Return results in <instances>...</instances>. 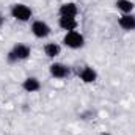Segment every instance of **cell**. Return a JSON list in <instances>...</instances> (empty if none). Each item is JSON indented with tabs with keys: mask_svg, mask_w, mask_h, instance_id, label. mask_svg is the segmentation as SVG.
I'll list each match as a JSON object with an SVG mask.
<instances>
[{
	"mask_svg": "<svg viewBox=\"0 0 135 135\" xmlns=\"http://www.w3.org/2000/svg\"><path fill=\"white\" fill-rule=\"evenodd\" d=\"M32 14H33L32 8H28V6L24 5V3H16V5L11 6V16H13L16 21L27 22V21H30Z\"/></svg>",
	"mask_w": 135,
	"mask_h": 135,
	"instance_id": "obj_1",
	"label": "cell"
},
{
	"mask_svg": "<svg viewBox=\"0 0 135 135\" xmlns=\"http://www.w3.org/2000/svg\"><path fill=\"white\" fill-rule=\"evenodd\" d=\"M32 54V49L27 44H16L13 47V50L8 54V60L9 61H17V60H27Z\"/></svg>",
	"mask_w": 135,
	"mask_h": 135,
	"instance_id": "obj_2",
	"label": "cell"
},
{
	"mask_svg": "<svg viewBox=\"0 0 135 135\" xmlns=\"http://www.w3.org/2000/svg\"><path fill=\"white\" fill-rule=\"evenodd\" d=\"M63 42H65V46L71 47V49H80V47H83V44H85V38H83L82 33L72 30V32H68V33L65 35Z\"/></svg>",
	"mask_w": 135,
	"mask_h": 135,
	"instance_id": "obj_3",
	"label": "cell"
},
{
	"mask_svg": "<svg viewBox=\"0 0 135 135\" xmlns=\"http://www.w3.org/2000/svg\"><path fill=\"white\" fill-rule=\"evenodd\" d=\"M49 71H50V75L55 77V79H66L71 74V69L63 63H52Z\"/></svg>",
	"mask_w": 135,
	"mask_h": 135,
	"instance_id": "obj_4",
	"label": "cell"
},
{
	"mask_svg": "<svg viewBox=\"0 0 135 135\" xmlns=\"http://www.w3.org/2000/svg\"><path fill=\"white\" fill-rule=\"evenodd\" d=\"M32 32L36 38H47L50 35V27L44 22V21H35L32 24Z\"/></svg>",
	"mask_w": 135,
	"mask_h": 135,
	"instance_id": "obj_5",
	"label": "cell"
},
{
	"mask_svg": "<svg viewBox=\"0 0 135 135\" xmlns=\"http://www.w3.org/2000/svg\"><path fill=\"white\" fill-rule=\"evenodd\" d=\"M118 24L123 30L132 32V30H135V16L134 14H123L118 19Z\"/></svg>",
	"mask_w": 135,
	"mask_h": 135,
	"instance_id": "obj_6",
	"label": "cell"
},
{
	"mask_svg": "<svg viewBox=\"0 0 135 135\" xmlns=\"http://www.w3.org/2000/svg\"><path fill=\"white\" fill-rule=\"evenodd\" d=\"M58 14L60 16H69V17H75L79 14V8L75 3L72 2H68V3H63L58 9Z\"/></svg>",
	"mask_w": 135,
	"mask_h": 135,
	"instance_id": "obj_7",
	"label": "cell"
},
{
	"mask_svg": "<svg viewBox=\"0 0 135 135\" xmlns=\"http://www.w3.org/2000/svg\"><path fill=\"white\" fill-rule=\"evenodd\" d=\"M58 25L66 30V32H72L77 28V21L75 17H69V16H60V21H58Z\"/></svg>",
	"mask_w": 135,
	"mask_h": 135,
	"instance_id": "obj_8",
	"label": "cell"
},
{
	"mask_svg": "<svg viewBox=\"0 0 135 135\" xmlns=\"http://www.w3.org/2000/svg\"><path fill=\"white\" fill-rule=\"evenodd\" d=\"M22 88H24L27 93H36V91H39L41 83H39V80H38L36 77H28V79H25V80L22 82Z\"/></svg>",
	"mask_w": 135,
	"mask_h": 135,
	"instance_id": "obj_9",
	"label": "cell"
},
{
	"mask_svg": "<svg viewBox=\"0 0 135 135\" xmlns=\"http://www.w3.org/2000/svg\"><path fill=\"white\" fill-rule=\"evenodd\" d=\"M80 79H82L85 83H93V82H96L98 74H96V71H94L93 68L85 66L82 71H80Z\"/></svg>",
	"mask_w": 135,
	"mask_h": 135,
	"instance_id": "obj_10",
	"label": "cell"
},
{
	"mask_svg": "<svg viewBox=\"0 0 135 135\" xmlns=\"http://www.w3.org/2000/svg\"><path fill=\"white\" fill-rule=\"evenodd\" d=\"M60 52H61V47H60L58 44H55V42H49V44L44 46V54H46L49 58H55V57H58Z\"/></svg>",
	"mask_w": 135,
	"mask_h": 135,
	"instance_id": "obj_11",
	"label": "cell"
},
{
	"mask_svg": "<svg viewBox=\"0 0 135 135\" xmlns=\"http://www.w3.org/2000/svg\"><path fill=\"white\" fill-rule=\"evenodd\" d=\"M116 8L123 11L124 14H131L134 9V3L131 0H116Z\"/></svg>",
	"mask_w": 135,
	"mask_h": 135,
	"instance_id": "obj_12",
	"label": "cell"
},
{
	"mask_svg": "<svg viewBox=\"0 0 135 135\" xmlns=\"http://www.w3.org/2000/svg\"><path fill=\"white\" fill-rule=\"evenodd\" d=\"M2 25H3V16L0 14V27H2Z\"/></svg>",
	"mask_w": 135,
	"mask_h": 135,
	"instance_id": "obj_13",
	"label": "cell"
},
{
	"mask_svg": "<svg viewBox=\"0 0 135 135\" xmlns=\"http://www.w3.org/2000/svg\"><path fill=\"white\" fill-rule=\"evenodd\" d=\"M101 135H110V134H101Z\"/></svg>",
	"mask_w": 135,
	"mask_h": 135,
	"instance_id": "obj_14",
	"label": "cell"
}]
</instances>
